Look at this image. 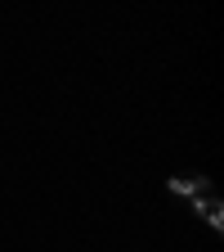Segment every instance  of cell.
Wrapping results in <instances>:
<instances>
[{"label": "cell", "mask_w": 224, "mask_h": 252, "mask_svg": "<svg viewBox=\"0 0 224 252\" xmlns=\"http://www.w3.org/2000/svg\"><path fill=\"white\" fill-rule=\"evenodd\" d=\"M193 212H198V216L206 220L211 230H220V225H224V203H220V198L211 194V189H202V194L193 198Z\"/></svg>", "instance_id": "obj_1"}, {"label": "cell", "mask_w": 224, "mask_h": 252, "mask_svg": "<svg viewBox=\"0 0 224 252\" xmlns=\"http://www.w3.org/2000/svg\"><path fill=\"white\" fill-rule=\"evenodd\" d=\"M171 189H175V194H184V198H198L202 189H211V180H206L202 171H179V176L171 180Z\"/></svg>", "instance_id": "obj_2"}]
</instances>
